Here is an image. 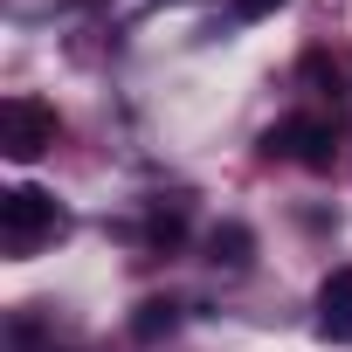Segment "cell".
<instances>
[{
	"instance_id": "1",
	"label": "cell",
	"mask_w": 352,
	"mask_h": 352,
	"mask_svg": "<svg viewBox=\"0 0 352 352\" xmlns=\"http://www.w3.org/2000/svg\"><path fill=\"white\" fill-rule=\"evenodd\" d=\"M49 235H63V208L42 187H8L0 194V242H8V256H35Z\"/></svg>"
},
{
	"instance_id": "2",
	"label": "cell",
	"mask_w": 352,
	"mask_h": 352,
	"mask_svg": "<svg viewBox=\"0 0 352 352\" xmlns=\"http://www.w3.org/2000/svg\"><path fill=\"white\" fill-rule=\"evenodd\" d=\"M56 145V111L35 97H8L0 104V152L8 159H42Z\"/></svg>"
},
{
	"instance_id": "3",
	"label": "cell",
	"mask_w": 352,
	"mask_h": 352,
	"mask_svg": "<svg viewBox=\"0 0 352 352\" xmlns=\"http://www.w3.org/2000/svg\"><path fill=\"white\" fill-rule=\"evenodd\" d=\"M270 152H290L297 166H311V173H324L331 166V152H338V138H331V118H283L276 131H270Z\"/></svg>"
},
{
	"instance_id": "4",
	"label": "cell",
	"mask_w": 352,
	"mask_h": 352,
	"mask_svg": "<svg viewBox=\"0 0 352 352\" xmlns=\"http://www.w3.org/2000/svg\"><path fill=\"white\" fill-rule=\"evenodd\" d=\"M318 338H352V270H331L318 290Z\"/></svg>"
},
{
	"instance_id": "5",
	"label": "cell",
	"mask_w": 352,
	"mask_h": 352,
	"mask_svg": "<svg viewBox=\"0 0 352 352\" xmlns=\"http://www.w3.org/2000/svg\"><path fill=\"white\" fill-rule=\"evenodd\" d=\"M249 249H256V242H249V228H242V221H228V228H214V235H208V256H214L221 270H249Z\"/></svg>"
},
{
	"instance_id": "6",
	"label": "cell",
	"mask_w": 352,
	"mask_h": 352,
	"mask_svg": "<svg viewBox=\"0 0 352 352\" xmlns=\"http://www.w3.org/2000/svg\"><path fill=\"white\" fill-rule=\"evenodd\" d=\"M173 311H180V304H166V297H152V304H138L131 331H138V338H159V331H173Z\"/></svg>"
},
{
	"instance_id": "7",
	"label": "cell",
	"mask_w": 352,
	"mask_h": 352,
	"mask_svg": "<svg viewBox=\"0 0 352 352\" xmlns=\"http://www.w3.org/2000/svg\"><path fill=\"white\" fill-rule=\"evenodd\" d=\"M180 228H187V201H173V208L152 214V242H180Z\"/></svg>"
},
{
	"instance_id": "8",
	"label": "cell",
	"mask_w": 352,
	"mask_h": 352,
	"mask_svg": "<svg viewBox=\"0 0 352 352\" xmlns=\"http://www.w3.org/2000/svg\"><path fill=\"white\" fill-rule=\"evenodd\" d=\"M270 8H283V0H242V14H270Z\"/></svg>"
}]
</instances>
